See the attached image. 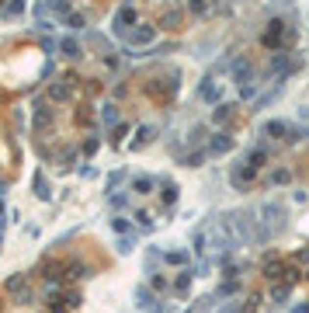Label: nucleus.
Masks as SVG:
<instances>
[{
  "mask_svg": "<svg viewBox=\"0 0 309 313\" xmlns=\"http://www.w3.org/2000/svg\"><path fill=\"white\" fill-rule=\"evenodd\" d=\"M292 313H309V303H306V306H295Z\"/></svg>",
  "mask_w": 309,
  "mask_h": 313,
  "instance_id": "7ed1b4c3",
  "label": "nucleus"
},
{
  "mask_svg": "<svg viewBox=\"0 0 309 313\" xmlns=\"http://www.w3.org/2000/svg\"><path fill=\"white\" fill-rule=\"evenodd\" d=\"M285 129H288L285 122H267V132H285Z\"/></svg>",
  "mask_w": 309,
  "mask_h": 313,
  "instance_id": "f03ea898",
  "label": "nucleus"
},
{
  "mask_svg": "<svg viewBox=\"0 0 309 313\" xmlns=\"http://www.w3.org/2000/svg\"><path fill=\"white\" fill-rule=\"evenodd\" d=\"M229 146H233V139H229V136H215L212 139V150L219 153V150H229Z\"/></svg>",
  "mask_w": 309,
  "mask_h": 313,
  "instance_id": "f257e3e1",
  "label": "nucleus"
}]
</instances>
